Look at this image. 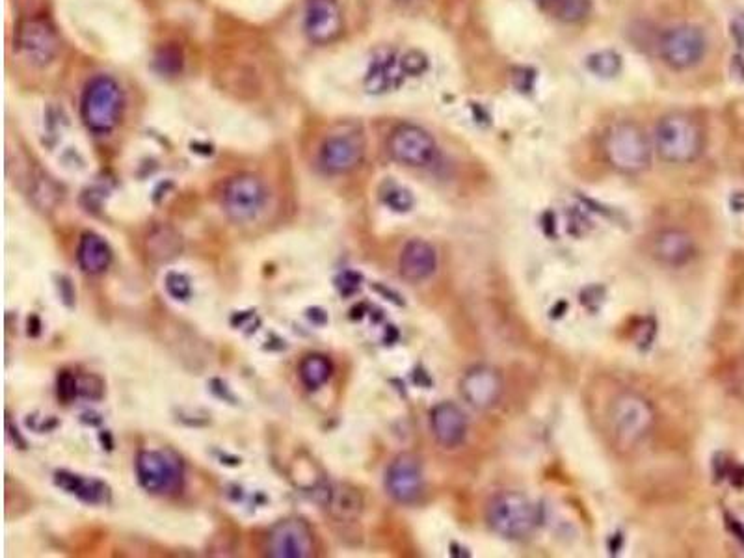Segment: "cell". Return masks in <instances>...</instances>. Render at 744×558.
<instances>
[{
  "label": "cell",
  "mask_w": 744,
  "mask_h": 558,
  "mask_svg": "<svg viewBox=\"0 0 744 558\" xmlns=\"http://www.w3.org/2000/svg\"><path fill=\"white\" fill-rule=\"evenodd\" d=\"M653 149L665 162L689 164L704 151V133L691 116L674 112L657 123L653 134Z\"/></svg>",
  "instance_id": "obj_1"
},
{
  "label": "cell",
  "mask_w": 744,
  "mask_h": 558,
  "mask_svg": "<svg viewBox=\"0 0 744 558\" xmlns=\"http://www.w3.org/2000/svg\"><path fill=\"white\" fill-rule=\"evenodd\" d=\"M123 112V90L110 75H97L88 80L82 99L80 116L84 125L97 136L110 134L120 123Z\"/></svg>",
  "instance_id": "obj_2"
},
{
  "label": "cell",
  "mask_w": 744,
  "mask_h": 558,
  "mask_svg": "<svg viewBox=\"0 0 744 558\" xmlns=\"http://www.w3.org/2000/svg\"><path fill=\"white\" fill-rule=\"evenodd\" d=\"M486 519L493 532L508 540H523L538 527V508L519 492L497 493L486 508Z\"/></svg>",
  "instance_id": "obj_3"
},
{
  "label": "cell",
  "mask_w": 744,
  "mask_h": 558,
  "mask_svg": "<svg viewBox=\"0 0 744 558\" xmlns=\"http://www.w3.org/2000/svg\"><path fill=\"white\" fill-rule=\"evenodd\" d=\"M650 140L646 133L629 121L616 123L605 138L607 159L618 172L637 175L651 164Z\"/></svg>",
  "instance_id": "obj_4"
},
{
  "label": "cell",
  "mask_w": 744,
  "mask_h": 558,
  "mask_svg": "<svg viewBox=\"0 0 744 558\" xmlns=\"http://www.w3.org/2000/svg\"><path fill=\"white\" fill-rule=\"evenodd\" d=\"M609 421L614 441L620 447L631 449L650 436L655 425V412L644 397L637 393H624L612 402Z\"/></svg>",
  "instance_id": "obj_5"
},
{
  "label": "cell",
  "mask_w": 744,
  "mask_h": 558,
  "mask_svg": "<svg viewBox=\"0 0 744 558\" xmlns=\"http://www.w3.org/2000/svg\"><path fill=\"white\" fill-rule=\"evenodd\" d=\"M268 201L265 183L252 173H239L222 190L224 213L237 224L252 222L263 213Z\"/></svg>",
  "instance_id": "obj_6"
},
{
  "label": "cell",
  "mask_w": 744,
  "mask_h": 558,
  "mask_svg": "<svg viewBox=\"0 0 744 558\" xmlns=\"http://www.w3.org/2000/svg\"><path fill=\"white\" fill-rule=\"evenodd\" d=\"M705 53L707 38L704 30L689 23L668 28L659 40L661 60L674 71H687L698 66Z\"/></svg>",
  "instance_id": "obj_7"
},
{
  "label": "cell",
  "mask_w": 744,
  "mask_h": 558,
  "mask_svg": "<svg viewBox=\"0 0 744 558\" xmlns=\"http://www.w3.org/2000/svg\"><path fill=\"white\" fill-rule=\"evenodd\" d=\"M387 151L391 159L410 168H425L436 159L438 146L434 136L419 125H399L387 140Z\"/></svg>",
  "instance_id": "obj_8"
},
{
  "label": "cell",
  "mask_w": 744,
  "mask_h": 558,
  "mask_svg": "<svg viewBox=\"0 0 744 558\" xmlns=\"http://www.w3.org/2000/svg\"><path fill=\"white\" fill-rule=\"evenodd\" d=\"M136 477L146 492L170 493L181 482V464L168 452L142 451L136 458Z\"/></svg>",
  "instance_id": "obj_9"
},
{
  "label": "cell",
  "mask_w": 744,
  "mask_h": 558,
  "mask_svg": "<svg viewBox=\"0 0 744 558\" xmlns=\"http://www.w3.org/2000/svg\"><path fill=\"white\" fill-rule=\"evenodd\" d=\"M425 488L423 467L417 456L399 454L387 467L386 490L400 505H413L419 501Z\"/></svg>",
  "instance_id": "obj_10"
},
{
  "label": "cell",
  "mask_w": 744,
  "mask_h": 558,
  "mask_svg": "<svg viewBox=\"0 0 744 558\" xmlns=\"http://www.w3.org/2000/svg\"><path fill=\"white\" fill-rule=\"evenodd\" d=\"M17 51L32 66H49L58 54V40L53 27L43 19L25 21L17 32Z\"/></svg>",
  "instance_id": "obj_11"
},
{
  "label": "cell",
  "mask_w": 744,
  "mask_h": 558,
  "mask_svg": "<svg viewBox=\"0 0 744 558\" xmlns=\"http://www.w3.org/2000/svg\"><path fill=\"white\" fill-rule=\"evenodd\" d=\"M365 146L358 134L337 133L328 136L319 149V164L324 172L343 175L352 172L363 159Z\"/></svg>",
  "instance_id": "obj_12"
},
{
  "label": "cell",
  "mask_w": 744,
  "mask_h": 558,
  "mask_svg": "<svg viewBox=\"0 0 744 558\" xmlns=\"http://www.w3.org/2000/svg\"><path fill=\"white\" fill-rule=\"evenodd\" d=\"M268 555L276 558H307L313 555V532L302 519H287L268 534Z\"/></svg>",
  "instance_id": "obj_13"
},
{
  "label": "cell",
  "mask_w": 744,
  "mask_h": 558,
  "mask_svg": "<svg viewBox=\"0 0 744 558\" xmlns=\"http://www.w3.org/2000/svg\"><path fill=\"white\" fill-rule=\"evenodd\" d=\"M304 32L315 45H328L343 32V12L337 0H307Z\"/></svg>",
  "instance_id": "obj_14"
},
{
  "label": "cell",
  "mask_w": 744,
  "mask_h": 558,
  "mask_svg": "<svg viewBox=\"0 0 744 558\" xmlns=\"http://www.w3.org/2000/svg\"><path fill=\"white\" fill-rule=\"evenodd\" d=\"M460 389L469 406L475 410H490L503 397L505 384L495 369L479 365L465 372Z\"/></svg>",
  "instance_id": "obj_15"
},
{
  "label": "cell",
  "mask_w": 744,
  "mask_h": 558,
  "mask_svg": "<svg viewBox=\"0 0 744 558\" xmlns=\"http://www.w3.org/2000/svg\"><path fill=\"white\" fill-rule=\"evenodd\" d=\"M430 428L441 447L456 449L467 436L465 415L456 404L441 402L430 413Z\"/></svg>",
  "instance_id": "obj_16"
},
{
  "label": "cell",
  "mask_w": 744,
  "mask_h": 558,
  "mask_svg": "<svg viewBox=\"0 0 744 558\" xmlns=\"http://www.w3.org/2000/svg\"><path fill=\"white\" fill-rule=\"evenodd\" d=\"M399 268L402 278L421 283L434 276L438 268V253L426 240H410L400 253Z\"/></svg>",
  "instance_id": "obj_17"
},
{
  "label": "cell",
  "mask_w": 744,
  "mask_h": 558,
  "mask_svg": "<svg viewBox=\"0 0 744 558\" xmlns=\"http://www.w3.org/2000/svg\"><path fill=\"white\" fill-rule=\"evenodd\" d=\"M653 255L666 266H683L694 255V240L681 229H666L653 240Z\"/></svg>",
  "instance_id": "obj_18"
},
{
  "label": "cell",
  "mask_w": 744,
  "mask_h": 558,
  "mask_svg": "<svg viewBox=\"0 0 744 558\" xmlns=\"http://www.w3.org/2000/svg\"><path fill=\"white\" fill-rule=\"evenodd\" d=\"M79 266L86 274H103L112 263V248L97 233H84L77 250Z\"/></svg>",
  "instance_id": "obj_19"
},
{
  "label": "cell",
  "mask_w": 744,
  "mask_h": 558,
  "mask_svg": "<svg viewBox=\"0 0 744 558\" xmlns=\"http://www.w3.org/2000/svg\"><path fill=\"white\" fill-rule=\"evenodd\" d=\"M146 252L155 263H170L183 252V239L173 227H153L147 235Z\"/></svg>",
  "instance_id": "obj_20"
},
{
  "label": "cell",
  "mask_w": 744,
  "mask_h": 558,
  "mask_svg": "<svg viewBox=\"0 0 744 558\" xmlns=\"http://www.w3.org/2000/svg\"><path fill=\"white\" fill-rule=\"evenodd\" d=\"M328 508H330L333 518L339 519V521H354V519L359 518L361 510H363V501H361L358 490L343 484V486L333 488L330 492Z\"/></svg>",
  "instance_id": "obj_21"
},
{
  "label": "cell",
  "mask_w": 744,
  "mask_h": 558,
  "mask_svg": "<svg viewBox=\"0 0 744 558\" xmlns=\"http://www.w3.org/2000/svg\"><path fill=\"white\" fill-rule=\"evenodd\" d=\"M56 484L62 486L67 493H73L88 503H103L107 495V486L97 480L82 479L79 475L58 473Z\"/></svg>",
  "instance_id": "obj_22"
},
{
  "label": "cell",
  "mask_w": 744,
  "mask_h": 558,
  "mask_svg": "<svg viewBox=\"0 0 744 558\" xmlns=\"http://www.w3.org/2000/svg\"><path fill=\"white\" fill-rule=\"evenodd\" d=\"M332 372L333 367L330 359L326 356H320V354H311L300 363L298 376L309 391H317L332 378Z\"/></svg>",
  "instance_id": "obj_23"
},
{
  "label": "cell",
  "mask_w": 744,
  "mask_h": 558,
  "mask_svg": "<svg viewBox=\"0 0 744 558\" xmlns=\"http://www.w3.org/2000/svg\"><path fill=\"white\" fill-rule=\"evenodd\" d=\"M585 67L588 73H592L598 79H616L624 69V58L622 54L612 49H601L586 56Z\"/></svg>",
  "instance_id": "obj_24"
},
{
  "label": "cell",
  "mask_w": 744,
  "mask_h": 558,
  "mask_svg": "<svg viewBox=\"0 0 744 558\" xmlns=\"http://www.w3.org/2000/svg\"><path fill=\"white\" fill-rule=\"evenodd\" d=\"M547 8L562 23H579L590 14L592 0H551Z\"/></svg>",
  "instance_id": "obj_25"
},
{
  "label": "cell",
  "mask_w": 744,
  "mask_h": 558,
  "mask_svg": "<svg viewBox=\"0 0 744 558\" xmlns=\"http://www.w3.org/2000/svg\"><path fill=\"white\" fill-rule=\"evenodd\" d=\"M382 201L386 203L389 209H393V211H397V213H408V211L412 209L413 203H415L412 192H410L408 188H404V186L400 185H393V183L387 185L386 188L382 190Z\"/></svg>",
  "instance_id": "obj_26"
},
{
  "label": "cell",
  "mask_w": 744,
  "mask_h": 558,
  "mask_svg": "<svg viewBox=\"0 0 744 558\" xmlns=\"http://www.w3.org/2000/svg\"><path fill=\"white\" fill-rule=\"evenodd\" d=\"M79 393V378L71 372H62L58 376V397L66 400V402H71Z\"/></svg>",
  "instance_id": "obj_27"
},
{
  "label": "cell",
  "mask_w": 744,
  "mask_h": 558,
  "mask_svg": "<svg viewBox=\"0 0 744 558\" xmlns=\"http://www.w3.org/2000/svg\"><path fill=\"white\" fill-rule=\"evenodd\" d=\"M166 291L172 294L175 300H186L190 296V281L183 274L172 272L166 276Z\"/></svg>",
  "instance_id": "obj_28"
},
{
  "label": "cell",
  "mask_w": 744,
  "mask_h": 558,
  "mask_svg": "<svg viewBox=\"0 0 744 558\" xmlns=\"http://www.w3.org/2000/svg\"><path fill=\"white\" fill-rule=\"evenodd\" d=\"M536 2H538V4H542V6H545V8H547V6H549V2H551V0H536Z\"/></svg>",
  "instance_id": "obj_29"
}]
</instances>
